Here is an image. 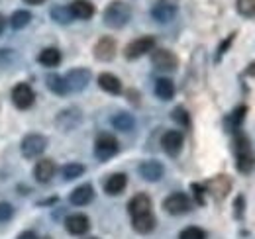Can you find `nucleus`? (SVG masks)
<instances>
[{
	"label": "nucleus",
	"mask_w": 255,
	"mask_h": 239,
	"mask_svg": "<svg viewBox=\"0 0 255 239\" xmlns=\"http://www.w3.org/2000/svg\"><path fill=\"white\" fill-rule=\"evenodd\" d=\"M234 153H236V167L242 175H250L255 169V153L252 141L246 133L236 131L234 137Z\"/></svg>",
	"instance_id": "nucleus-1"
},
{
	"label": "nucleus",
	"mask_w": 255,
	"mask_h": 239,
	"mask_svg": "<svg viewBox=\"0 0 255 239\" xmlns=\"http://www.w3.org/2000/svg\"><path fill=\"white\" fill-rule=\"evenodd\" d=\"M137 173H139V177H141L143 180H149V182H157V180L163 177L165 169H163V165H161L159 161H143V163L139 165Z\"/></svg>",
	"instance_id": "nucleus-16"
},
{
	"label": "nucleus",
	"mask_w": 255,
	"mask_h": 239,
	"mask_svg": "<svg viewBox=\"0 0 255 239\" xmlns=\"http://www.w3.org/2000/svg\"><path fill=\"white\" fill-rule=\"evenodd\" d=\"M120 149L118 139L112 133H100L95 141V155L98 161H108L112 159Z\"/></svg>",
	"instance_id": "nucleus-4"
},
{
	"label": "nucleus",
	"mask_w": 255,
	"mask_h": 239,
	"mask_svg": "<svg viewBox=\"0 0 255 239\" xmlns=\"http://www.w3.org/2000/svg\"><path fill=\"white\" fill-rule=\"evenodd\" d=\"M238 12L246 18L255 16V0H238Z\"/></svg>",
	"instance_id": "nucleus-32"
},
{
	"label": "nucleus",
	"mask_w": 255,
	"mask_h": 239,
	"mask_svg": "<svg viewBox=\"0 0 255 239\" xmlns=\"http://www.w3.org/2000/svg\"><path fill=\"white\" fill-rule=\"evenodd\" d=\"M63 79H65V85H67V90H69V92H81V90L87 89V85L91 83L93 75H91L89 69L77 67V69H71Z\"/></svg>",
	"instance_id": "nucleus-5"
},
{
	"label": "nucleus",
	"mask_w": 255,
	"mask_h": 239,
	"mask_svg": "<svg viewBox=\"0 0 255 239\" xmlns=\"http://www.w3.org/2000/svg\"><path fill=\"white\" fill-rule=\"evenodd\" d=\"M163 210L169 212L171 216H181L191 212V198L183 192H173L163 200Z\"/></svg>",
	"instance_id": "nucleus-7"
},
{
	"label": "nucleus",
	"mask_w": 255,
	"mask_h": 239,
	"mask_svg": "<svg viewBox=\"0 0 255 239\" xmlns=\"http://www.w3.org/2000/svg\"><path fill=\"white\" fill-rule=\"evenodd\" d=\"M234 39H236V33H230V35L224 39L222 43H220V47H218V51H216V61L222 59V55L226 53V49H228V47L234 43Z\"/></svg>",
	"instance_id": "nucleus-35"
},
{
	"label": "nucleus",
	"mask_w": 255,
	"mask_h": 239,
	"mask_svg": "<svg viewBox=\"0 0 255 239\" xmlns=\"http://www.w3.org/2000/svg\"><path fill=\"white\" fill-rule=\"evenodd\" d=\"M93 198H95V188H93L91 184H81V186H77V188L71 192V196H69V200H71L73 206H87V204L93 202Z\"/></svg>",
	"instance_id": "nucleus-17"
},
{
	"label": "nucleus",
	"mask_w": 255,
	"mask_h": 239,
	"mask_svg": "<svg viewBox=\"0 0 255 239\" xmlns=\"http://www.w3.org/2000/svg\"><path fill=\"white\" fill-rule=\"evenodd\" d=\"M14 216V208L8 202H0V222H8Z\"/></svg>",
	"instance_id": "nucleus-36"
},
{
	"label": "nucleus",
	"mask_w": 255,
	"mask_h": 239,
	"mask_svg": "<svg viewBox=\"0 0 255 239\" xmlns=\"http://www.w3.org/2000/svg\"><path fill=\"white\" fill-rule=\"evenodd\" d=\"M55 123H57V127L63 129V131H69V129L77 127V125L81 123V110H79V108H67L63 112H59Z\"/></svg>",
	"instance_id": "nucleus-15"
},
{
	"label": "nucleus",
	"mask_w": 255,
	"mask_h": 239,
	"mask_svg": "<svg viewBox=\"0 0 255 239\" xmlns=\"http://www.w3.org/2000/svg\"><path fill=\"white\" fill-rule=\"evenodd\" d=\"M153 49H155V37L153 35H143V37H137V39L128 43L126 49H124V55H126V59L133 61L151 53Z\"/></svg>",
	"instance_id": "nucleus-3"
},
{
	"label": "nucleus",
	"mask_w": 255,
	"mask_h": 239,
	"mask_svg": "<svg viewBox=\"0 0 255 239\" xmlns=\"http://www.w3.org/2000/svg\"><path fill=\"white\" fill-rule=\"evenodd\" d=\"M83 173H85V167L81 163H67L63 169H61V175H63L65 180L79 179Z\"/></svg>",
	"instance_id": "nucleus-31"
},
{
	"label": "nucleus",
	"mask_w": 255,
	"mask_h": 239,
	"mask_svg": "<svg viewBox=\"0 0 255 239\" xmlns=\"http://www.w3.org/2000/svg\"><path fill=\"white\" fill-rule=\"evenodd\" d=\"M128 212L129 216H141V214H149L151 212V198L147 194H135L129 202H128Z\"/></svg>",
	"instance_id": "nucleus-18"
},
{
	"label": "nucleus",
	"mask_w": 255,
	"mask_h": 239,
	"mask_svg": "<svg viewBox=\"0 0 255 239\" xmlns=\"http://www.w3.org/2000/svg\"><path fill=\"white\" fill-rule=\"evenodd\" d=\"M179 239H206V232L204 230H200V228H187V230H183L181 232V236Z\"/></svg>",
	"instance_id": "nucleus-34"
},
{
	"label": "nucleus",
	"mask_w": 255,
	"mask_h": 239,
	"mask_svg": "<svg viewBox=\"0 0 255 239\" xmlns=\"http://www.w3.org/2000/svg\"><path fill=\"white\" fill-rule=\"evenodd\" d=\"M22 155L26 157V159H35V157H39L45 147H47V137L45 135H41V133H30V135H26L24 139H22Z\"/></svg>",
	"instance_id": "nucleus-6"
},
{
	"label": "nucleus",
	"mask_w": 255,
	"mask_h": 239,
	"mask_svg": "<svg viewBox=\"0 0 255 239\" xmlns=\"http://www.w3.org/2000/svg\"><path fill=\"white\" fill-rule=\"evenodd\" d=\"M18 239H37V236L33 232H24V234L18 236Z\"/></svg>",
	"instance_id": "nucleus-39"
},
{
	"label": "nucleus",
	"mask_w": 255,
	"mask_h": 239,
	"mask_svg": "<svg viewBox=\"0 0 255 239\" xmlns=\"http://www.w3.org/2000/svg\"><path fill=\"white\" fill-rule=\"evenodd\" d=\"M131 226L137 234H151L157 226V220L155 216L149 212V214H141V216H133L131 218Z\"/></svg>",
	"instance_id": "nucleus-20"
},
{
	"label": "nucleus",
	"mask_w": 255,
	"mask_h": 239,
	"mask_svg": "<svg viewBox=\"0 0 255 239\" xmlns=\"http://www.w3.org/2000/svg\"><path fill=\"white\" fill-rule=\"evenodd\" d=\"M173 120L177 121V123H181V125H185V127H189L191 125V118H189V112L183 108V106H177L175 110H173Z\"/></svg>",
	"instance_id": "nucleus-33"
},
{
	"label": "nucleus",
	"mask_w": 255,
	"mask_h": 239,
	"mask_svg": "<svg viewBox=\"0 0 255 239\" xmlns=\"http://www.w3.org/2000/svg\"><path fill=\"white\" fill-rule=\"evenodd\" d=\"M51 18L57 22V24H71L73 22V14H71V8L63 6V4H57L51 8Z\"/></svg>",
	"instance_id": "nucleus-29"
},
{
	"label": "nucleus",
	"mask_w": 255,
	"mask_h": 239,
	"mask_svg": "<svg viewBox=\"0 0 255 239\" xmlns=\"http://www.w3.org/2000/svg\"><path fill=\"white\" fill-rule=\"evenodd\" d=\"M183 143H185V135H183V131H179V129H169V131H165L163 137H161V147H163V151H165L167 155H171V157H177V155L181 153Z\"/></svg>",
	"instance_id": "nucleus-9"
},
{
	"label": "nucleus",
	"mask_w": 255,
	"mask_h": 239,
	"mask_svg": "<svg viewBox=\"0 0 255 239\" xmlns=\"http://www.w3.org/2000/svg\"><path fill=\"white\" fill-rule=\"evenodd\" d=\"M112 125L118 131H131L133 125H135V120L128 112H118L116 116H112Z\"/></svg>",
	"instance_id": "nucleus-25"
},
{
	"label": "nucleus",
	"mask_w": 255,
	"mask_h": 239,
	"mask_svg": "<svg viewBox=\"0 0 255 239\" xmlns=\"http://www.w3.org/2000/svg\"><path fill=\"white\" fill-rule=\"evenodd\" d=\"M248 75H255V63H252V65L248 67Z\"/></svg>",
	"instance_id": "nucleus-41"
},
{
	"label": "nucleus",
	"mask_w": 255,
	"mask_h": 239,
	"mask_svg": "<svg viewBox=\"0 0 255 239\" xmlns=\"http://www.w3.org/2000/svg\"><path fill=\"white\" fill-rule=\"evenodd\" d=\"M236 216L238 218H242V212H244V196H238V200H236Z\"/></svg>",
	"instance_id": "nucleus-38"
},
{
	"label": "nucleus",
	"mask_w": 255,
	"mask_h": 239,
	"mask_svg": "<svg viewBox=\"0 0 255 239\" xmlns=\"http://www.w3.org/2000/svg\"><path fill=\"white\" fill-rule=\"evenodd\" d=\"M43 239H51V238H43Z\"/></svg>",
	"instance_id": "nucleus-43"
},
{
	"label": "nucleus",
	"mask_w": 255,
	"mask_h": 239,
	"mask_svg": "<svg viewBox=\"0 0 255 239\" xmlns=\"http://www.w3.org/2000/svg\"><path fill=\"white\" fill-rule=\"evenodd\" d=\"M12 102H14L16 108L28 110V108H32L33 102H35V92L32 90L30 85L20 83V85H16V87L12 89Z\"/></svg>",
	"instance_id": "nucleus-8"
},
{
	"label": "nucleus",
	"mask_w": 255,
	"mask_h": 239,
	"mask_svg": "<svg viewBox=\"0 0 255 239\" xmlns=\"http://www.w3.org/2000/svg\"><path fill=\"white\" fill-rule=\"evenodd\" d=\"M175 14H177V8L173 6V4H157V6H153V10H151V16H153V20L155 22H159V24H167V22H171L173 18H175Z\"/></svg>",
	"instance_id": "nucleus-23"
},
{
	"label": "nucleus",
	"mask_w": 255,
	"mask_h": 239,
	"mask_svg": "<svg viewBox=\"0 0 255 239\" xmlns=\"http://www.w3.org/2000/svg\"><path fill=\"white\" fill-rule=\"evenodd\" d=\"M204 190H206V192H210L214 198L222 200L224 196H226V194L232 190V179H230L228 175H218V177H212V179L206 182Z\"/></svg>",
	"instance_id": "nucleus-10"
},
{
	"label": "nucleus",
	"mask_w": 255,
	"mask_h": 239,
	"mask_svg": "<svg viewBox=\"0 0 255 239\" xmlns=\"http://www.w3.org/2000/svg\"><path fill=\"white\" fill-rule=\"evenodd\" d=\"M155 94L161 100H171L175 96V85L171 79H157L155 83Z\"/></svg>",
	"instance_id": "nucleus-26"
},
{
	"label": "nucleus",
	"mask_w": 255,
	"mask_h": 239,
	"mask_svg": "<svg viewBox=\"0 0 255 239\" xmlns=\"http://www.w3.org/2000/svg\"><path fill=\"white\" fill-rule=\"evenodd\" d=\"M32 22V14L28 10H16L12 16H10V26L14 30H24L28 24Z\"/></svg>",
	"instance_id": "nucleus-27"
},
{
	"label": "nucleus",
	"mask_w": 255,
	"mask_h": 239,
	"mask_svg": "<svg viewBox=\"0 0 255 239\" xmlns=\"http://www.w3.org/2000/svg\"><path fill=\"white\" fill-rule=\"evenodd\" d=\"M246 114H248V108L246 106H238L230 116H228V123H230V129L238 131V127L242 125V121L246 120Z\"/></svg>",
	"instance_id": "nucleus-30"
},
{
	"label": "nucleus",
	"mask_w": 255,
	"mask_h": 239,
	"mask_svg": "<svg viewBox=\"0 0 255 239\" xmlns=\"http://www.w3.org/2000/svg\"><path fill=\"white\" fill-rule=\"evenodd\" d=\"M45 83H47V89L51 90V92H55V94H67L69 90H67V85H65V79L61 75H55V73H51V75H47L45 77Z\"/></svg>",
	"instance_id": "nucleus-28"
},
{
	"label": "nucleus",
	"mask_w": 255,
	"mask_h": 239,
	"mask_svg": "<svg viewBox=\"0 0 255 239\" xmlns=\"http://www.w3.org/2000/svg\"><path fill=\"white\" fill-rule=\"evenodd\" d=\"M98 87L108 94H120L122 92V81L112 73H102L98 77Z\"/></svg>",
	"instance_id": "nucleus-22"
},
{
	"label": "nucleus",
	"mask_w": 255,
	"mask_h": 239,
	"mask_svg": "<svg viewBox=\"0 0 255 239\" xmlns=\"http://www.w3.org/2000/svg\"><path fill=\"white\" fill-rule=\"evenodd\" d=\"M126 184H128V177L124 173H114V175H110L106 179V182H104V192L110 194V196H116V194L124 192Z\"/></svg>",
	"instance_id": "nucleus-21"
},
{
	"label": "nucleus",
	"mask_w": 255,
	"mask_h": 239,
	"mask_svg": "<svg viewBox=\"0 0 255 239\" xmlns=\"http://www.w3.org/2000/svg\"><path fill=\"white\" fill-rule=\"evenodd\" d=\"M37 61L43 65V67H57L61 63V51L55 49V47H45L39 55H37Z\"/></svg>",
	"instance_id": "nucleus-24"
},
{
	"label": "nucleus",
	"mask_w": 255,
	"mask_h": 239,
	"mask_svg": "<svg viewBox=\"0 0 255 239\" xmlns=\"http://www.w3.org/2000/svg\"><path fill=\"white\" fill-rule=\"evenodd\" d=\"M151 61H153L155 69H159V71H175L177 65H179L177 55L169 49H153Z\"/></svg>",
	"instance_id": "nucleus-11"
},
{
	"label": "nucleus",
	"mask_w": 255,
	"mask_h": 239,
	"mask_svg": "<svg viewBox=\"0 0 255 239\" xmlns=\"http://www.w3.org/2000/svg\"><path fill=\"white\" fill-rule=\"evenodd\" d=\"M102 18H104V24H106L108 28L120 30V28H124L128 22H129V18H131V8L128 6L124 0H114V2H110V4L106 6Z\"/></svg>",
	"instance_id": "nucleus-2"
},
{
	"label": "nucleus",
	"mask_w": 255,
	"mask_h": 239,
	"mask_svg": "<svg viewBox=\"0 0 255 239\" xmlns=\"http://www.w3.org/2000/svg\"><path fill=\"white\" fill-rule=\"evenodd\" d=\"M91 239H96V238H91Z\"/></svg>",
	"instance_id": "nucleus-44"
},
{
	"label": "nucleus",
	"mask_w": 255,
	"mask_h": 239,
	"mask_svg": "<svg viewBox=\"0 0 255 239\" xmlns=\"http://www.w3.org/2000/svg\"><path fill=\"white\" fill-rule=\"evenodd\" d=\"M4 28H6V18H4L2 14H0V33L4 31Z\"/></svg>",
	"instance_id": "nucleus-40"
},
{
	"label": "nucleus",
	"mask_w": 255,
	"mask_h": 239,
	"mask_svg": "<svg viewBox=\"0 0 255 239\" xmlns=\"http://www.w3.org/2000/svg\"><path fill=\"white\" fill-rule=\"evenodd\" d=\"M93 53H95V57L98 61H112L114 55H116V41H114V37H108V35L100 37L96 41Z\"/></svg>",
	"instance_id": "nucleus-13"
},
{
	"label": "nucleus",
	"mask_w": 255,
	"mask_h": 239,
	"mask_svg": "<svg viewBox=\"0 0 255 239\" xmlns=\"http://www.w3.org/2000/svg\"><path fill=\"white\" fill-rule=\"evenodd\" d=\"M26 4H41V2H45V0H24Z\"/></svg>",
	"instance_id": "nucleus-42"
},
{
	"label": "nucleus",
	"mask_w": 255,
	"mask_h": 239,
	"mask_svg": "<svg viewBox=\"0 0 255 239\" xmlns=\"http://www.w3.org/2000/svg\"><path fill=\"white\" fill-rule=\"evenodd\" d=\"M69 8L73 18H79V20H91L95 16V4L91 0H73Z\"/></svg>",
	"instance_id": "nucleus-19"
},
{
	"label": "nucleus",
	"mask_w": 255,
	"mask_h": 239,
	"mask_svg": "<svg viewBox=\"0 0 255 239\" xmlns=\"http://www.w3.org/2000/svg\"><path fill=\"white\" fill-rule=\"evenodd\" d=\"M65 230L71 236H85L91 230V220L85 214H73L65 220Z\"/></svg>",
	"instance_id": "nucleus-12"
},
{
	"label": "nucleus",
	"mask_w": 255,
	"mask_h": 239,
	"mask_svg": "<svg viewBox=\"0 0 255 239\" xmlns=\"http://www.w3.org/2000/svg\"><path fill=\"white\" fill-rule=\"evenodd\" d=\"M191 188H192V192H194L196 202L202 206V204H204V192H206V190H204V186H202V184H192Z\"/></svg>",
	"instance_id": "nucleus-37"
},
{
	"label": "nucleus",
	"mask_w": 255,
	"mask_h": 239,
	"mask_svg": "<svg viewBox=\"0 0 255 239\" xmlns=\"http://www.w3.org/2000/svg\"><path fill=\"white\" fill-rule=\"evenodd\" d=\"M55 171H57V167H55V163L51 159H39L35 163V167H33V177H35L37 182L45 184V182H49L53 179Z\"/></svg>",
	"instance_id": "nucleus-14"
}]
</instances>
